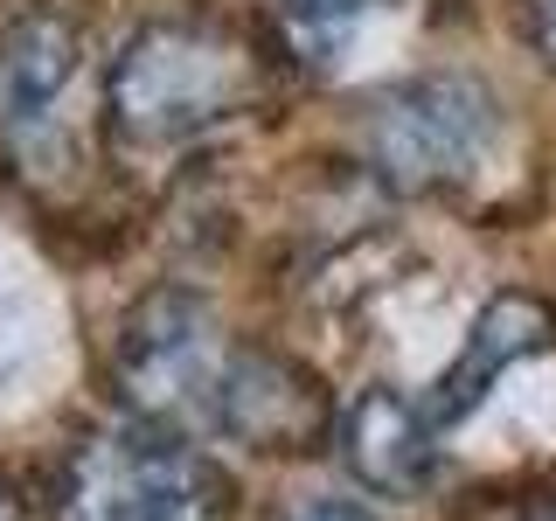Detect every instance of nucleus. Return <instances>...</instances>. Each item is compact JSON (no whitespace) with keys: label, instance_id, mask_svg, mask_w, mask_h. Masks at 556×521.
I'll return each instance as SVG.
<instances>
[{"label":"nucleus","instance_id":"obj_1","mask_svg":"<svg viewBox=\"0 0 556 521\" xmlns=\"http://www.w3.org/2000/svg\"><path fill=\"white\" fill-rule=\"evenodd\" d=\"M257 98V56L208 22H153L112 63V132L126 147H181Z\"/></svg>","mask_w":556,"mask_h":521},{"label":"nucleus","instance_id":"obj_2","mask_svg":"<svg viewBox=\"0 0 556 521\" xmlns=\"http://www.w3.org/2000/svg\"><path fill=\"white\" fill-rule=\"evenodd\" d=\"M56 521H230V480L181 431L112 424L70 452Z\"/></svg>","mask_w":556,"mask_h":521},{"label":"nucleus","instance_id":"obj_3","mask_svg":"<svg viewBox=\"0 0 556 521\" xmlns=\"http://www.w3.org/2000/svg\"><path fill=\"white\" fill-rule=\"evenodd\" d=\"M223 355H230V341L216 327V306L188 285H161L118 327V396L132 404L139 424L208 431Z\"/></svg>","mask_w":556,"mask_h":521},{"label":"nucleus","instance_id":"obj_4","mask_svg":"<svg viewBox=\"0 0 556 521\" xmlns=\"http://www.w3.org/2000/svg\"><path fill=\"white\" fill-rule=\"evenodd\" d=\"M501 132V112L486 98V84L473 77H410L396 91H382L369 104V126H362V147H369V167L404 195H431V188L466 181L486 147Z\"/></svg>","mask_w":556,"mask_h":521},{"label":"nucleus","instance_id":"obj_5","mask_svg":"<svg viewBox=\"0 0 556 521\" xmlns=\"http://www.w3.org/2000/svg\"><path fill=\"white\" fill-rule=\"evenodd\" d=\"M208 431H223V439H237L251 452H313L334 431V404H327L320 376L306 361L257 347V341H230Z\"/></svg>","mask_w":556,"mask_h":521},{"label":"nucleus","instance_id":"obj_6","mask_svg":"<svg viewBox=\"0 0 556 521\" xmlns=\"http://www.w3.org/2000/svg\"><path fill=\"white\" fill-rule=\"evenodd\" d=\"M334 445L341 466L355 473L369 494L410 500L439 480V424L425 417V404L390 382H369L341 417H334Z\"/></svg>","mask_w":556,"mask_h":521},{"label":"nucleus","instance_id":"obj_7","mask_svg":"<svg viewBox=\"0 0 556 521\" xmlns=\"http://www.w3.org/2000/svg\"><path fill=\"white\" fill-rule=\"evenodd\" d=\"M549 334H556V313L535 300V292H494V300L480 306V320L466 327L459 355L445 361V376L431 382V396H417L425 417L439 431H452L459 417H473L486 404V390H494L515 361H529L535 347H549Z\"/></svg>","mask_w":556,"mask_h":521},{"label":"nucleus","instance_id":"obj_8","mask_svg":"<svg viewBox=\"0 0 556 521\" xmlns=\"http://www.w3.org/2000/svg\"><path fill=\"white\" fill-rule=\"evenodd\" d=\"M77 63H84V28L63 8H22L0 28V118L14 132L42 126L77 84Z\"/></svg>","mask_w":556,"mask_h":521},{"label":"nucleus","instance_id":"obj_9","mask_svg":"<svg viewBox=\"0 0 556 521\" xmlns=\"http://www.w3.org/2000/svg\"><path fill=\"white\" fill-rule=\"evenodd\" d=\"M278 521H376V514L355 508V500H300V508H286Z\"/></svg>","mask_w":556,"mask_h":521},{"label":"nucleus","instance_id":"obj_10","mask_svg":"<svg viewBox=\"0 0 556 521\" xmlns=\"http://www.w3.org/2000/svg\"><path fill=\"white\" fill-rule=\"evenodd\" d=\"M529 35H535V49L549 56V69H556V0H529Z\"/></svg>","mask_w":556,"mask_h":521},{"label":"nucleus","instance_id":"obj_11","mask_svg":"<svg viewBox=\"0 0 556 521\" xmlns=\"http://www.w3.org/2000/svg\"><path fill=\"white\" fill-rule=\"evenodd\" d=\"M300 14H355V8H382V0H286Z\"/></svg>","mask_w":556,"mask_h":521},{"label":"nucleus","instance_id":"obj_12","mask_svg":"<svg viewBox=\"0 0 556 521\" xmlns=\"http://www.w3.org/2000/svg\"><path fill=\"white\" fill-rule=\"evenodd\" d=\"M0 521H22V500H14V486L0 480Z\"/></svg>","mask_w":556,"mask_h":521},{"label":"nucleus","instance_id":"obj_13","mask_svg":"<svg viewBox=\"0 0 556 521\" xmlns=\"http://www.w3.org/2000/svg\"><path fill=\"white\" fill-rule=\"evenodd\" d=\"M535 521H556V500H549V508H543V514H535Z\"/></svg>","mask_w":556,"mask_h":521}]
</instances>
